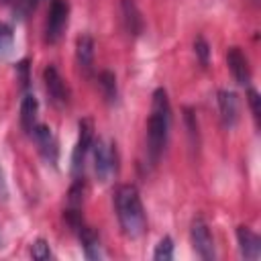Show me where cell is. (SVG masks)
Returning <instances> with one entry per match:
<instances>
[{
	"mask_svg": "<svg viewBox=\"0 0 261 261\" xmlns=\"http://www.w3.org/2000/svg\"><path fill=\"white\" fill-rule=\"evenodd\" d=\"M169 128H171V106H169V98L167 92L163 88H157L153 92V100H151V112H149V120H147V157L151 165H157L167 139H169Z\"/></svg>",
	"mask_w": 261,
	"mask_h": 261,
	"instance_id": "cell-1",
	"label": "cell"
},
{
	"mask_svg": "<svg viewBox=\"0 0 261 261\" xmlns=\"http://www.w3.org/2000/svg\"><path fill=\"white\" fill-rule=\"evenodd\" d=\"M114 208L118 224L128 239H139L147 230V214L133 184H122L114 190Z\"/></svg>",
	"mask_w": 261,
	"mask_h": 261,
	"instance_id": "cell-2",
	"label": "cell"
},
{
	"mask_svg": "<svg viewBox=\"0 0 261 261\" xmlns=\"http://www.w3.org/2000/svg\"><path fill=\"white\" fill-rule=\"evenodd\" d=\"M92 157H94V171H96V177L106 184L112 179V175H116V169H118V155H116V145L110 141V139H104V137H98L92 141Z\"/></svg>",
	"mask_w": 261,
	"mask_h": 261,
	"instance_id": "cell-3",
	"label": "cell"
},
{
	"mask_svg": "<svg viewBox=\"0 0 261 261\" xmlns=\"http://www.w3.org/2000/svg\"><path fill=\"white\" fill-rule=\"evenodd\" d=\"M69 20V2L67 0H51L47 22H45V41L49 45H55L61 41Z\"/></svg>",
	"mask_w": 261,
	"mask_h": 261,
	"instance_id": "cell-4",
	"label": "cell"
},
{
	"mask_svg": "<svg viewBox=\"0 0 261 261\" xmlns=\"http://www.w3.org/2000/svg\"><path fill=\"white\" fill-rule=\"evenodd\" d=\"M190 237H192L194 251H196V255H198L200 259L212 261V259L216 257V253H214V239H212L210 226H208V222H206L202 216H196V218L192 220Z\"/></svg>",
	"mask_w": 261,
	"mask_h": 261,
	"instance_id": "cell-5",
	"label": "cell"
},
{
	"mask_svg": "<svg viewBox=\"0 0 261 261\" xmlns=\"http://www.w3.org/2000/svg\"><path fill=\"white\" fill-rule=\"evenodd\" d=\"M43 82H45V90L49 96V102L55 108H65L69 104V86L65 84V80L61 77V73L57 71L55 65H47L43 71Z\"/></svg>",
	"mask_w": 261,
	"mask_h": 261,
	"instance_id": "cell-6",
	"label": "cell"
},
{
	"mask_svg": "<svg viewBox=\"0 0 261 261\" xmlns=\"http://www.w3.org/2000/svg\"><path fill=\"white\" fill-rule=\"evenodd\" d=\"M77 128H80V135H77V143L71 153V169H73L75 177L84 171V161H86V155L90 153V147L94 141V122L90 118H82Z\"/></svg>",
	"mask_w": 261,
	"mask_h": 261,
	"instance_id": "cell-7",
	"label": "cell"
},
{
	"mask_svg": "<svg viewBox=\"0 0 261 261\" xmlns=\"http://www.w3.org/2000/svg\"><path fill=\"white\" fill-rule=\"evenodd\" d=\"M31 137L35 139V143H37L41 155H43L51 165H55V163H57L59 149H57V139H55L51 126H47V124H39V122H37V126L33 128Z\"/></svg>",
	"mask_w": 261,
	"mask_h": 261,
	"instance_id": "cell-8",
	"label": "cell"
},
{
	"mask_svg": "<svg viewBox=\"0 0 261 261\" xmlns=\"http://www.w3.org/2000/svg\"><path fill=\"white\" fill-rule=\"evenodd\" d=\"M226 63H228V69H230V73H232V77H234V82L239 86H249L251 84L249 59L241 51V47H230L226 51Z\"/></svg>",
	"mask_w": 261,
	"mask_h": 261,
	"instance_id": "cell-9",
	"label": "cell"
},
{
	"mask_svg": "<svg viewBox=\"0 0 261 261\" xmlns=\"http://www.w3.org/2000/svg\"><path fill=\"white\" fill-rule=\"evenodd\" d=\"M237 241L241 255L249 261H255L261 257V239L249 228V226H239L237 228Z\"/></svg>",
	"mask_w": 261,
	"mask_h": 261,
	"instance_id": "cell-10",
	"label": "cell"
},
{
	"mask_svg": "<svg viewBox=\"0 0 261 261\" xmlns=\"http://www.w3.org/2000/svg\"><path fill=\"white\" fill-rule=\"evenodd\" d=\"M218 110H220L222 124L226 128H232L237 124V118H239V100H237V94L234 92H228V90H220L218 92Z\"/></svg>",
	"mask_w": 261,
	"mask_h": 261,
	"instance_id": "cell-11",
	"label": "cell"
},
{
	"mask_svg": "<svg viewBox=\"0 0 261 261\" xmlns=\"http://www.w3.org/2000/svg\"><path fill=\"white\" fill-rule=\"evenodd\" d=\"M75 59L80 65V71L84 75L92 73L94 67V39L90 35H80L75 41Z\"/></svg>",
	"mask_w": 261,
	"mask_h": 261,
	"instance_id": "cell-12",
	"label": "cell"
},
{
	"mask_svg": "<svg viewBox=\"0 0 261 261\" xmlns=\"http://www.w3.org/2000/svg\"><path fill=\"white\" fill-rule=\"evenodd\" d=\"M120 14H122L124 31L130 37L141 35V31H143V18H141V12L137 8V2L135 0H120Z\"/></svg>",
	"mask_w": 261,
	"mask_h": 261,
	"instance_id": "cell-13",
	"label": "cell"
},
{
	"mask_svg": "<svg viewBox=\"0 0 261 261\" xmlns=\"http://www.w3.org/2000/svg\"><path fill=\"white\" fill-rule=\"evenodd\" d=\"M37 112H39V102L33 94H24L20 102V126L27 135L33 133L37 126Z\"/></svg>",
	"mask_w": 261,
	"mask_h": 261,
	"instance_id": "cell-14",
	"label": "cell"
},
{
	"mask_svg": "<svg viewBox=\"0 0 261 261\" xmlns=\"http://www.w3.org/2000/svg\"><path fill=\"white\" fill-rule=\"evenodd\" d=\"M98 86H100L102 96L106 98V102L114 104L116 98H118V88H116V77H114V73L108 71V69L100 71V73H98Z\"/></svg>",
	"mask_w": 261,
	"mask_h": 261,
	"instance_id": "cell-15",
	"label": "cell"
},
{
	"mask_svg": "<svg viewBox=\"0 0 261 261\" xmlns=\"http://www.w3.org/2000/svg\"><path fill=\"white\" fill-rule=\"evenodd\" d=\"M12 45H14L12 27L6 24V22H0V59L6 57V55L12 51Z\"/></svg>",
	"mask_w": 261,
	"mask_h": 261,
	"instance_id": "cell-16",
	"label": "cell"
},
{
	"mask_svg": "<svg viewBox=\"0 0 261 261\" xmlns=\"http://www.w3.org/2000/svg\"><path fill=\"white\" fill-rule=\"evenodd\" d=\"M171 257H173V241H171V237H163L155 247L153 259L155 261H169Z\"/></svg>",
	"mask_w": 261,
	"mask_h": 261,
	"instance_id": "cell-17",
	"label": "cell"
},
{
	"mask_svg": "<svg viewBox=\"0 0 261 261\" xmlns=\"http://www.w3.org/2000/svg\"><path fill=\"white\" fill-rule=\"evenodd\" d=\"M39 0H12V10H14V16L24 20L35 8H37Z\"/></svg>",
	"mask_w": 261,
	"mask_h": 261,
	"instance_id": "cell-18",
	"label": "cell"
},
{
	"mask_svg": "<svg viewBox=\"0 0 261 261\" xmlns=\"http://www.w3.org/2000/svg\"><path fill=\"white\" fill-rule=\"evenodd\" d=\"M31 255H33V259H37V261H45V259H51V257H53L51 247H49V243H47L45 239H37V241L33 243Z\"/></svg>",
	"mask_w": 261,
	"mask_h": 261,
	"instance_id": "cell-19",
	"label": "cell"
},
{
	"mask_svg": "<svg viewBox=\"0 0 261 261\" xmlns=\"http://www.w3.org/2000/svg\"><path fill=\"white\" fill-rule=\"evenodd\" d=\"M194 53H196L200 65L206 67L208 65V57H210V49H208V43L204 41V37H196V41H194Z\"/></svg>",
	"mask_w": 261,
	"mask_h": 261,
	"instance_id": "cell-20",
	"label": "cell"
},
{
	"mask_svg": "<svg viewBox=\"0 0 261 261\" xmlns=\"http://www.w3.org/2000/svg\"><path fill=\"white\" fill-rule=\"evenodd\" d=\"M247 96H249V104H251L253 118H255V122L259 124V116H261V108H259V94H257L255 90H249V92H247Z\"/></svg>",
	"mask_w": 261,
	"mask_h": 261,
	"instance_id": "cell-21",
	"label": "cell"
},
{
	"mask_svg": "<svg viewBox=\"0 0 261 261\" xmlns=\"http://www.w3.org/2000/svg\"><path fill=\"white\" fill-rule=\"evenodd\" d=\"M16 73L20 75V86H22V90H27V86H29V63H27V61H20V63L16 65Z\"/></svg>",
	"mask_w": 261,
	"mask_h": 261,
	"instance_id": "cell-22",
	"label": "cell"
},
{
	"mask_svg": "<svg viewBox=\"0 0 261 261\" xmlns=\"http://www.w3.org/2000/svg\"><path fill=\"white\" fill-rule=\"evenodd\" d=\"M6 196H8V188H6V179H4V173L0 167V200H6Z\"/></svg>",
	"mask_w": 261,
	"mask_h": 261,
	"instance_id": "cell-23",
	"label": "cell"
},
{
	"mask_svg": "<svg viewBox=\"0 0 261 261\" xmlns=\"http://www.w3.org/2000/svg\"><path fill=\"white\" fill-rule=\"evenodd\" d=\"M8 2H12V0H0V4H8Z\"/></svg>",
	"mask_w": 261,
	"mask_h": 261,
	"instance_id": "cell-24",
	"label": "cell"
}]
</instances>
